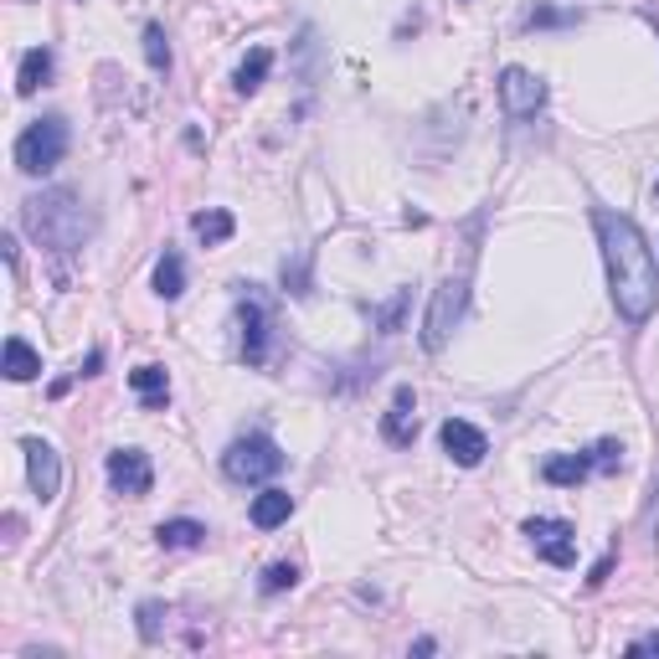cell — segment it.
I'll list each match as a JSON object with an SVG mask.
<instances>
[{
    "label": "cell",
    "mask_w": 659,
    "mask_h": 659,
    "mask_svg": "<svg viewBox=\"0 0 659 659\" xmlns=\"http://www.w3.org/2000/svg\"><path fill=\"white\" fill-rule=\"evenodd\" d=\"M598 242H603V263H608V289L613 304L628 325H644L659 304V257L649 248V238L639 232V221L623 217V212H592Z\"/></svg>",
    "instance_id": "6da1fadb"
},
{
    "label": "cell",
    "mask_w": 659,
    "mask_h": 659,
    "mask_svg": "<svg viewBox=\"0 0 659 659\" xmlns=\"http://www.w3.org/2000/svg\"><path fill=\"white\" fill-rule=\"evenodd\" d=\"M21 221H26V232L41 242V248H57V253H73L83 248L93 232V217L83 212L73 191H41L32 202L21 206Z\"/></svg>",
    "instance_id": "7a4b0ae2"
},
{
    "label": "cell",
    "mask_w": 659,
    "mask_h": 659,
    "mask_svg": "<svg viewBox=\"0 0 659 659\" xmlns=\"http://www.w3.org/2000/svg\"><path fill=\"white\" fill-rule=\"evenodd\" d=\"M284 469V448H278L268 433H248V439H232L227 454H221V475L238 479V484H263Z\"/></svg>",
    "instance_id": "3957f363"
},
{
    "label": "cell",
    "mask_w": 659,
    "mask_h": 659,
    "mask_svg": "<svg viewBox=\"0 0 659 659\" xmlns=\"http://www.w3.org/2000/svg\"><path fill=\"white\" fill-rule=\"evenodd\" d=\"M62 155H68V119L47 113V119H37V124L21 129L16 170H26V176H47V170L62 165Z\"/></svg>",
    "instance_id": "277c9868"
},
{
    "label": "cell",
    "mask_w": 659,
    "mask_h": 659,
    "mask_svg": "<svg viewBox=\"0 0 659 659\" xmlns=\"http://www.w3.org/2000/svg\"><path fill=\"white\" fill-rule=\"evenodd\" d=\"M464 304H469V284L464 278H443L433 289V304H428V320H422V346L428 350H443L454 325L464 320Z\"/></svg>",
    "instance_id": "5b68a950"
},
{
    "label": "cell",
    "mask_w": 659,
    "mask_h": 659,
    "mask_svg": "<svg viewBox=\"0 0 659 659\" xmlns=\"http://www.w3.org/2000/svg\"><path fill=\"white\" fill-rule=\"evenodd\" d=\"M526 536H531L536 556H547L551 567H572L577 562V531H572V520L536 515V520H526Z\"/></svg>",
    "instance_id": "8992f818"
},
{
    "label": "cell",
    "mask_w": 659,
    "mask_h": 659,
    "mask_svg": "<svg viewBox=\"0 0 659 659\" xmlns=\"http://www.w3.org/2000/svg\"><path fill=\"white\" fill-rule=\"evenodd\" d=\"M500 104L511 119H531V113L547 109V83L531 68H505L500 73Z\"/></svg>",
    "instance_id": "52a82bcc"
},
{
    "label": "cell",
    "mask_w": 659,
    "mask_h": 659,
    "mask_svg": "<svg viewBox=\"0 0 659 659\" xmlns=\"http://www.w3.org/2000/svg\"><path fill=\"white\" fill-rule=\"evenodd\" d=\"M268 330H274L268 304H263L257 293H248L238 304V346H242V361H248V367H263V361H268Z\"/></svg>",
    "instance_id": "ba28073f"
},
{
    "label": "cell",
    "mask_w": 659,
    "mask_h": 659,
    "mask_svg": "<svg viewBox=\"0 0 659 659\" xmlns=\"http://www.w3.org/2000/svg\"><path fill=\"white\" fill-rule=\"evenodd\" d=\"M109 484H113V494H129V500L149 494L155 469H149L145 448H113V454H109Z\"/></svg>",
    "instance_id": "9c48e42d"
},
{
    "label": "cell",
    "mask_w": 659,
    "mask_h": 659,
    "mask_svg": "<svg viewBox=\"0 0 659 659\" xmlns=\"http://www.w3.org/2000/svg\"><path fill=\"white\" fill-rule=\"evenodd\" d=\"M439 443H443V454L454 458L458 469H475V464H484V454H490V439L479 433L475 422H464V418H448L439 428Z\"/></svg>",
    "instance_id": "30bf717a"
},
{
    "label": "cell",
    "mask_w": 659,
    "mask_h": 659,
    "mask_svg": "<svg viewBox=\"0 0 659 659\" xmlns=\"http://www.w3.org/2000/svg\"><path fill=\"white\" fill-rule=\"evenodd\" d=\"M26 448V469H32V490L41 494V500H57V490H62V458H57V448L47 439H26L21 443Z\"/></svg>",
    "instance_id": "8fae6325"
},
{
    "label": "cell",
    "mask_w": 659,
    "mask_h": 659,
    "mask_svg": "<svg viewBox=\"0 0 659 659\" xmlns=\"http://www.w3.org/2000/svg\"><path fill=\"white\" fill-rule=\"evenodd\" d=\"M382 439L397 443V448H407V443L418 439V392L412 386L392 392V407H386V418H382Z\"/></svg>",
    "instance_id": "7c38bea8"
},
{
    "label": "cell",
    "mask_w": 659,
    "mask_h": 659,
    "mask_svg": "<svg viewBox=\"0 0 659 659\" xmlns=\"http://www.w3.org/2000/svg\"><path fill=\"white\" fill-rule=\"evenodd\" d=\"M592 469H598V454H592V448H587V454H551L547 464H541V479L556 484V490H577Z\"/></svg>",
    "instance_id": "4fadbf2b"
},
{
    "label": "cell",
    "mask_w": 659,
    "mask_h": 659,
    "mask_svg": "<svg viewBox=\"0 0 659 659\" xmlns=\"http://www.w3.org/2000/svg\"><path fill=\"white\" fill-rule=\"evenodd\" d=\"M253 526L257 531H278L284 520L293 515V494L289 490H263V494H253Z\"/></svg>",
    "instance_id": "5bb4252c"
},
{
    "label": "cell",
    "mask_w": 659,
    "mask_h": 659,
    "mask_svg": "<svg viewBox=\"0 0 659 659\" xmlns=\"http://www.w3.org/2000/svg\"><path fill=\"white\" fill-rule=\"evenodd\" d=\"M129 386L140 392V403H145L149 412H160V407L170 403V376H165V367H134L129 371Z\"/></svg>",
    "instance_id": "9a60e30c"
},
{
    "label": "cell",
    "mask_w": 659,
    "mask_h": 659,
    "mask_svg": "<svg viewBox=\"0 0 659 659\" xmlns=\"http://www.w3.org/2000/svg\"><path fill=\"white\" fill-rule=\"evenodd\" d=\"M191 232H196L206 248H221V242H232L238 221H232V212H221V206H206V212H196V217H191Z\"/></svg>",
    "instance_id": "2e32d148"
},
{
    "label": "cell",
    "mask_w": 659,
    "mask_h": 659,
    "mask_svg": "<svg viewBox=\"0 0 659 659\" xmlns=\"http://www.w3.org/2000/svg\"><path fill=\"white\" fill-rule=\"evenodd\" d=\"M155 536H160L165 551H196V547H206V526H202V520H185V515H181V520H165Z\"/></svg>",
    "instance_id": "e0dca14e"
},
{
    "label": "cell",
    "mask_w": 659,
    "mask_h": 659,
    "mask_svg": "<svg viewBox=\"0 0 659 659\" xmlns=\"http://www.w3.org/2000/svg\"><path fill=\"white\" fill-rule=\"evenodd\" d=\"M47 77H52V52H47V47H32V52L21 57L16 93H21V98H32V93H37L41 83H47Z\"/></svg>",
    "instance_id": "ac0fdd59"
},
{
    "label": "cell",
    "mask_w": 659,
    "mask_h": 659,
    "mask_svg": "<svg viewBox=\"0 0 659 659\" xmlns=\"http://www.w3.org/2000/svg\"><path fill=\"white\" fill-rule=\"evenodd\" d=\"M37 371H41V356L26 346L21 335H11V340H5V376H11V382H32Z\"/></svg>",
    "instance_id": "d6986e66"
},
{
    "label": "cell",
    "mask_w": 659,
    "mask_h": 659,
    "mask_svg": "<svg viewBox=\"0 0 659 659\" xmlns=\"http://www.w3.org/2000/svg\"><path fill=\"white\" fill-rule=\"evenodd\" d=\"M155 293H160V299H181L185 293V263H181V253H170V248H165V257L155 263Z\"/></svg>",
    "instance_id": "ffe728a7"
},
{
    "label": "cell",
    "mask_w": 659,
    "mask_h": 659,
    "mask_svg": "<svg viewBox=\"0 0 659 659\" xmlns=\"http://www.w3.org/2000/svg\"><path fill=\"white\" fill-rule=\"evenodd\" d=\"M268 73H274V52H268V47H253L238 68V93H257Z\"/></svg>",
    "instance_id": "44dd1931"
},
{
    "label": "cell",
    "mask_w": 659,
    "mask_h": 659,
    "mask_svg": "<svg viewBox=\"0 0 659 659\" xmlns=\"http://www.w3.org/2000/svg\"><path fill=\"white\" fill-rule=\"evenodd\" d=\"M145 57L155 73H170V41H165V26L160 21H149L145 26Z\"/></svg>",
    "instance_id": "7402d4cb"
},
{
    "label": "cell",
    "mask_w": 659,
    "mask_h": 659,
    "mask_svg": "<svg viewBox=\"0 0 659 659\" xmlns=\"http://www.w3.org/2000/svg\"><path fill=\"white\" fill-rule=\"evenodd\" d=\"M407 299H412V293L407 289H397L392 293V299H386L382 310H371V320H376V325H382V335H392V330L403 325V310H407Z\"/></svg>",
    "instance_id": "603a6c76"
},
{
    "label": "cell",
    "mask_w": 659,
    "mask_h": 659,
    "mask_svg": "<svg viewBox=\"0 0 659 659\" xmlns=\"http://www.w3.org/2000/svg\"><path fill=\"white\" fill-rule=\"evenodd\" d=\"M293 583H299V567L293 562H274V567L263 572V592H289Z\"/></svg>",
    "instance_id": "cb8c5ba5"
},
{
    "label": "cell",
    "mask_w": 659,
    "mask_h": 659,
    "mask_svg": "<svg viewBox=\"0 0 659 659\" xmlns=\"http://www.w3.org/2000/svg\"><path fill=\"white\" fill-rule=\"evenodd\" d=\"M592 454H598V469H603V475H619L623 469V443L619 439H598Z\"/></svg>",
    "instance_id": "d4e9b609"
},
{
    "label": "cell",
    "mask_w": 659,
    "mask_h": 659,
    "mask_svg": "<svg viewBox=\"0 0 659 659\" xmlns=\"http://www.w3.org/2000/svg\"><path fill=\"white\" fill-rule=\"evenodd\" d=\"M160 619H165L160 603H140V639H145V644L160 639Z\"/></svg>",
    "instance_id": "484cf974"
},
{
    "label": "cell",
    "mask_w": 659,
    "mask_h": 659,
    "mask_svg": "<svg viewBox=\"0 0 659 659\" xmlns=\"http://www.w3.org/2000/svg\"><path fill=\"white\" fill-rule=\"evenodd\" d=\"M567 21H577V16H572V11H551V5H541V11L526 16V26H567Z\"/></svg>",
    "instance_id": "4316f807"
},
{
    "label": "cell",
    "mask_w": 659,
    "mask_h": 659,
    "mask_svg": "<svg viewBox=\"0 0 659 659\" xmlns=\"http://www.w3.org/2000/svg\"><path fill=\"white\" fill-rule=\"evenodd\" d=\"M628 655H659V628L655 634H639V639L628 644Z\"/></svg>",
    "instance_id": "83f0119b"
},
{
    "label": "cell",
    "mask_w": 659,
    "mask_h": 659,
    "mask_svg": "<svg viewBox=\"0 0 659 659\" xmlns=\"http://www.w3.org/2000/svg\"><path fill=\"white\" fill-rule=\"evenodd\" d=\"M608 572H613V556H603V562L592 567V577H587V587H603V583H608Z\"/></svg>",
    "instance_id": "f1b7e54d"
}]
</instances>
